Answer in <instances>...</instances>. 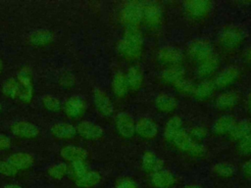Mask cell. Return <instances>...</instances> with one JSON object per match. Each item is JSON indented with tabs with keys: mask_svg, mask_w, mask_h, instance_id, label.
I'll return each instance as SVG.
<instances>
[{
	"mask_svg": "<svg viewBox=\"0 0 251 188\" xmlns=\"http://www.w3.org/2000/svg\"><path fill=\"white\" fill-rule=\"evenodd\" d=\"M182 129V120L178 116H173L165 124L164 137L167 141L173 142L176 134Z\"/></svg>",
	"mask_w": 251,
	"mask_h": 188,
	"instance_id": "cell-30",
	"label": "cell"
},
{
	"mask_svg": "<svg viewBox=\"0 0 251 188\" xmlns=\"http://www.w3.org/2000/svg\"><path fill=\"white\" fill-rule=\"evenodd\" d=\"M3 70H4V64H3V61L0 59V74L2 73Z\"/></svg>",
	"mask_w": 251,
	"mask_h": 188,
	"instance_id": "cell-52",
	"label": "cell"
},
{
	"mask_svg": "<svg viewBox=\"0 0 251 188\" xmlns=\"http://www.w3.org/2000/svg\"><path fill=\"white\" fill-rule=\"evenodd\" d=\"M174 87L176 88V91H178L181 94H185V95H190L193 94L194 91V87L195 85L188 79H186L185 77L177 80L175 84H173Z\"/></svg>",
	"mask_w": 251,
	"mask_h": 188,
	"instance_id": "cell-39",
	"label": "cell"
},
{
	"mask_svg": "<svg viewBox=\"0 0 251 188\" xmlns=\"http://www.w3.org/2000/svg\"><path fill=\"white\" fill-rule=\"evenodd\" d=\"M60 156L63 160L74 163L76 161H86L88 154L82 147L75 145H66L61 148Z\"/></svg>",
	"mask_w": 251,
	"mask_h": 188,
	"instance_id": "cell-19",
	"label": "cell"
},
{
	"mask_svg": "<svg viewBox=\"0 0 251 188\" xmlns=\"http://www.w3.org/2000/svg\"><path fill=\"white\" fill-rule=\"evenodd\" d=\"M236 119L231 115H224L219 117L212 125V132L215 135L222 136L228 134L234 126Z\"/></svg>",
	"mask_w": 251,
	"mask_h": 188,
	"instance_id": "cell-21",
	"label": "cell"
},
{
	"mask_svg": "<svg viewBox=\"0 0 251 188\" xmlns=\"http://www.w3.org/2000/svg\"><path fill=\"white\" fill-rule=\"evenodd\" d=\"M158 133V124L149 118H141L135 122V134L143 140H152Z\"/></svg>",
	"mask_w": 251,
	"mask_h": 188,
	"instance_id": "cell-12",
	"label": "cell"
},
{
	"mask_svg": "<svg viewBox=\"0 0 251 188\" xmlns=\"http://www.w3.org/2000/svg\"><path fill=\"white\" fill-rule=\"evenodd\" d=\"M244 40L243 31L235 26H229L224 29L220 36L219 42L220 44L227 50H232L237 48Z\"/></svg>",
	"mask_w": 251,
	"mask_h": 188,
	"instance_id": "cell-7",
	"label": "cell"
},
{
	"mask_svg": "<svg viewBox=\"0 0 251 188\" xmlns=\"http://www.w3.org/2000/svg\"><path fill=\"white\" fill-rule=\"evenodd\" d=\"M114 188H138V185L129 177H122L116 181Z\"/></svg>",
	"mask_w": 251,
	"mask_h": 188,
	"instance_id": "cell-44",
	"label": "cell"
},
{
	"mask_svg": "<svg viewBox=\"0 0 251 188\" xmlns=\"http://www.w3.org/2000/svg\"><path fill=\"white\" fill-rule=\"evenodd\" d=\"M19 170L7 160V161H0V174L3 176H15L17 175Z\"/></svg>",
	"mask_w": 251,
	"mask_h": 188,
	"instance_id": "cell-41",
	"label": "cell"
},
{
	"mask_svg": "<svg viewBox=\"0 0 251 188\" xmlns=\"http://www.w3.org/2000/svg\"><path fill=\"white\" fill-rule=\"evenodd\" d=\"M89 170L88 164L86 161H76L74 163H71L68 169V174L74 179H77L81 175H83L86 171Z\"/></svg>",
	"mask_w": 251,
	"mask_h": 188,
	"instance_id": "cell-38",
	"label": "cell"
},
{
	"mask_svg": "<svg viewBox=\"0 0 251 188\" xmlns=\"http://www.w3.org/2000/svg\"><path fill=\"white\" fill-rule=\"evenodd\" d=\"M216 89V85L212 80H203L199 84L195 85L193 96L198 100H206L210 98Z\"/></svg>",
	"mask_w": 251,
	"mask_h": 188,
	"instance_id": "cell-32",
	"label": "cell"
},
{
	"mask_svg": "<svg viewBox=\"0 0 251 188\" xmlns=\"http://www.w3.org/2000/svg\"><path fill=\"white\" fill-rule=\"evenodd\" d=\"M76 128V134H78L80 137H82L85 140H98L102 138L104 135L103 128L90 120H81L77 123L75 126Z\"/></svg>",
	"mask_w": 251,
	"mask_h": 188,
	"instance_id": "cell-11",
	"label": "cell"
},
{
	"mask_svg": "<svg viewBox=\"0 0 251 188\" xmlns=\"http://www.w3.org/2000/svg\"><path fill=\"white\" fill-rule=\"evenodd\" d=\"M59 82L62 85V87L70 89V88L74 87V85L75 83V76L71 72L66 71L60 75Z\"/></svg>",
	"mask_w": 251,
	"mask_h": 188,
	"instance_id": "cell-43",
	"label": "cell"
},
{
	"mask_svg": "<svg viewBox=\"0 0 251 188\" xmlns=\"http://www.w3.org/2000/svg\"><path fill=\"white\" fill-rule=\"evenodd\" d=\"M64 113L69 118L75 119L83 116L86 111L85 100L79 95H73L69 97L64 104Z\"/></svg>",
	"mask_w": 251,
	"mask_h": 188,
	"instance_id": "cell-9",
	"label": "cell"
},
{
	"mask_svg": "<svg viewBox=\"0 0 251 188\" xmlns=\"http://www.w3.org/2000/svg\"><path fill=\"white\" fill-rule=\"evenodd\" d=\"M245 106H246V109L248 110V112L251 113V90L249 91V93H248L247 96H246Z\"/></svg>",
	"mask_w": 251,
	"mask_h": 188,
	"instance_id": "cell-48",
	"label": "cell"
},
{
	"mask_svg": "<svg viewBox=\"0 0 251 188\" xmlns=\"http://www.w3.org/2000/svg\"><path fill=\"white\" fill-rule=\"evenodd\" d=\"M182 188H203L201 185H199V184H187V185H185V186H183Z\"/></svg>",
	"mask_w": 251,
	"mask_h": 188,
	"instance_id": "cell-50",
	"label": "cell"
},
{
	"mask_svg": "<svg viewBox=\"0 0 251 188\" xmlns=\"http://www.w3.org/2000/svg\"><path fill=\"white\" fill-rule=\"evenodd\" d=\"M158 60L167 67L176 66L182 60V53L178 48L173 46H165L158 52Z\"/></svg>",
	"mask_w": 251,
	"mask_h": 188,
	"instance_id": "cell-16",
	"label": "cell"
},
{
	"mask_svg": "<svg viewBox=\"0 0 251 188\" xmlns=\"http://www.w3.org/2000/svg\"><path fill=\"white\" fill-rule=\"evenodd\" d=\"M236 149L240 155L250 156L251 155V134H249L245 138L238 141Z\"/></svg>",
	"mask_w": 251,
	"mask_h": 188,
	"instance_id": "cell-40",
	"label": "cell"
},
{
	"mask_svg": "<svg viewBox=\"0 0 251 188\" xmlns=\"http://www.w3.org/2000/svg\"><path fill=\"white\" fill-rule=\"evenodd\" d=\"M119 54L127 61H135L140 58L143 50V41L138 27L126 28L124 37L118 42Z\"/></svg>",
	"mask_w": 251,
	"mask_h": 188,
	"instance_id": "cell-1",
	"label": "cell"
},
{
	"mask_svg": "<svg viewBox=\"0 0 251 188\" xmlns=\"http://www.w3.org/2000/svg\"><path fill=\"white\" fill-rule=\"evenodd\" d=\"M54 35L53 33L46 28H39L31 31L27 35V42L28 44L34 47H44L49 45L53 41Z\"/></svg>",
	"mask_w": 251,
	"mask_h": 188,
	"instance_id": "cell-17",
	"label": "cell"
},
{
	"mask_svg": "<svg viewBox=\"0 0 251 188\" xmlns=\"http://www.w3.org/2000/svg\"><path fill=\"white\" fill-rule=\"evenodd\" d=\"M101 174L96 170L89 169L83 175L75 180V184L78 188H92L101 181Z\"/></svg>",
	"mask_w": 251,
	"mask_h": 188,
	"instance_id": "cell-31",
	"label": "cell"
},
{
	"mask_svg": "<svg viewBox=\"0 0 251 188\" xmlns=\"http://www.w3.org/2000/svg\"><path fill=\"white\" fill-rule=\"evenodd\" d=\"M111 87H112V91L116 97L124 98L129 90L126 74L123 72L115 73L112 78Z\"/></svg>",
	"mask_w": 251,
	"mask_h": 188,
	"instance_id": "cell-29",
	"label": "cell"
},
{
	"mask_svg": "<svg viewBox=\"0 0 251 188\" xmlns=\"http://www.w3.org/2000/svg\"><path fill=\"white\" fill-rule=\"evenodd\" d=\"M125 74L126 77L129 90L137 91L141 88L144 81V75H143V71L139 67L137 66L129 67L126 73Z\"/></svg>",
	"mask_w": 251,
	"mask_h": 188,
	"instance_id": "cell-26",
	"label": "cell"
},
{
	"mask_svg": "<svg viewBox=\"0 0 251 188\" xmlns=\"http://www.w3.org/2000/svg\"><path fill=\"white\" fill-rule=\"evenodd\" d=\"M41 104L50 113H58L62 110V102L54 95L45 94L41 97Z\"/></svg>",
	"mask_w": 251,
	"mask_h": 188,
	"instance_id": "cell-37",
	"label": "cell"
},
{
	"mask_svg": "<svg viewBox=\"0 0 251 188\" xmlns=\"http://www.w3.org/2000/svg\"><path fill=\"white\" fill-rule=\"evenodd\" d=\"M174 145L181 152L184 153H189V151L191 150V148L193 147L195 141L192 140V138L190 137V135L188 134V132L184 129H181L176 136L174 138L173 140Z\"/></svg>",
	"mask_w": 251,
	"mask_h": 188,
	"instance_id": "cell-33",
	"label": "cell"
},
{
	"mask_svg": "<svg viewBox=\"0 0 251 188\" xmlns=\"http://www.w3.org/2000/svg\"><path fill=\"white\" fill-rule=\"evenodd\" d=\"M1 91L3 95L9 99H19L20 85L16 76L6 79L2 84Z\"/></svg>",
	"mask_w": 251,
	"mask_h": 188,
	"instance_id": "cell-35",
	"label": "cell"
},
{
	"mask_svg": "<svg viewBox=\"0 0 251 188\" xmlns=\"http://www.w3.org/2000/svg\"><path fill=\"white\" fill-rule=\"evenodd\" d=\"M3 111V106H2V104L0 103V113Z\"/></svg>",
	"mask_w": 251,
	"mask_h": 188,
	"instance_id": "cell-53",
	"label": "cell"
},
{
	"mask_svg": "<svg viewBox=\"0 0 251 188\" xmlns=\"http://www.w3.org/2000/svg\"><path fill=\"white\" fill-rule=\"evenodd\" d=\"M68 169H69V165L66 163L59 162V163L50 164L47 167L46 172L51 178L60 180L68 174Z\"/></svg>",
	"mask_w": 251,
	"mask_h": 188,
	"instance_id": "cell-36",
	"label": "cell"
},
{
	"mask_svg": "<svg viewBox=\"0 0 251 188\" xmlns=\"http://www.w3.org/2000/svg\"><path fill=\"white\" fill-rule=\"evenodd\" d=\"M155 108L164 114H169L176 110L177 108V100L167 93H160L154 100Z\"/></svg>",
	"mask_w": 251,
	"mask_h": 188,
	"instance_id": "cell-24",
	"label": "cell"
},
{
	"mask_svg": "<svg viewBox=\"0 0 251 188\" xmlns=\"http://www.w3.org/2000/svg\"><path fill=\"white\" fill-rule=\"evenodd\" d=\"M12 146V141L10 137L6 134L0 133V152L7 151L11 148Z\"/></svg>",
	"mask_w": 251,
	"mask_h": 188,
	"instance_id": "cell-46",
	"label": "cell"
},
{
	"mask_svg": "<svg viewBox=\"0 0 251 188\" xmlns=\"http://www.w3.org/2000/svg\"><path fill=\"white\" fill-rule=\"evenodd\" d=\"M120 19L126 28L138 27L141 23V2L126 3L120 12Z\"/></svg>",
	"mask_w": 251,
	"mask_h": 188,
	"instance_id": "cell-3",
	"label": "cell"
},
{
	"mask_svg": "<svg viewBox=\"0 0 251 188\" xmlns=\"http://www.w3.org/2000/svg\"><path fill=\"white\" fill-rule=\"evenodd\" d=\"M242 174L245 179L251 181V159L246 161L242 165Z\"/></svg>",
	"mask_w": 251,
	"mask_h": 188,
	"instance_id": "cell-47",
	"label": "cell"
},
{
	"mask_svg": "<svg viewBox=\"0 0 251 188\" xmlns=\"http://www.w3.org/2000/svg\"><path fill=\"white\" fill-rule=\"evenodd\" d=\"M240 76V69L237 66H228L219 72L215 78V85L218 88H226L233 84Z\"/></svg>",
	"mask_w": 251,
	"mask_h": 188,
	"instance_id": "cell-14",
	"label": "cell"
},
{
	"mask_svg": "<svg viewBox=\"0 0 251 188\" xmlns=\"http://www.w3.org/2000/svg\"><path fill=\"white\" fill-rule=\"evenodd\" d=\"M249 134H251V120L247 118L236 121L234 126L228 133L229 138L236 142L245 138Z\"/></svg>",
	"mask_w": 251,
	"mask_h": 188,
	"instance_id": "cell-27",
	"label": "cell"
},
{
	"mask_svg": "<svg viewBox=\"0 0 251 188\" xmlns=\"http://www.w3.org/2000/svg\"><path fill=\"white\" fill-rule=\"evenodd\" d=\"M93 98V104L95 106L96 111L103 117H111L114 112V106L113 103L108 96V94L100 89L95 88L92 93Z\"/></svg>",
	"mask_w": 251,
	"mask_h": 188,
	"instance_id": "cell-10",
	"label": "cell"
},
{
	"mask_svg": "<svg viewBox=\"0 0 251 188\" xmlns=\"http://www.w3.org/2000/svg\"><path fill=\"white\" fill-rule=\"evenodd\" d=\"M3 188H24V187H22V186L19 185V184H14V183H12V184H7V185H5Z\"/></svg>",
	"mask_w": 251,
	"mask_h": 188,
	"instance_id": "cell-51",
	"label": "cell"
},
{
	"mask_svg": "<svg viewBox=\"0 0 251 188\" xmlns=\"http://www.w3.org/2000/svg\"><path fill=\"white\" fill-rule=\"evenodd\" d=\"M238 94L234 91H226L217 96L215 100V106L220 111H226L235 107L238 103Z\"/></svg>",
	"mask_w": 251,
	"mask_h": 188,
	"instance_id": "cell-25",
	"label": "cell"
},
{
	"mask_svg": "<svg viewBox=\"0 0 251 188\" xmlns=\"http://www.w3.org/2000/svg\"><path fill=\"white\" fill-rule=\"evenodd\" d=\"M50 133L56 139H71L76 135V128L70 122L59 121L51 126Z\"/></svg>",
	"mask_w": 251,
	"mask_h": 188,
	"instance_id": "cell-20",
	"label": "cell"
},
{
	"mask_svg": "<svg viewBox=\"0 0 251 188\" xmlns=\"http://www.w3.org/2000/svg\"><path fill=\"white\" fill-rule=\"evenodd\" d=\"M187 132L192 140L198 143H200V141H202L207 136V130L203 126H194L190 128Z\"/></svg>",
	"mask_w": 251,
	"mask_h": 188,
	"instance_id": "cell-42",
	"label": "cell"
},
{
	"mask_svg": "<svg viewBox=\"0 0 251 188\" xmlns=\"http://www.w3.org/2000/svg\"><path fill=\"white\" fill-rule=\"evenodd\" d=\"M141 168L143 171L151 174L164 168V162L153 152H145L141 158Z\"/></svg>",
	"mask_w": 251,
	"mask_h": 188,
	"instance_id": "cell-22",
	"label": "cell"
},
{
	"mask_svg": "<svg viewBox=\"0 0 251 188\" xmlns=\"http://www.w3.org/2000/svg\"><path fill=\"white\" fill-rule=\"evenodd\" d=\"M16 78L20 85L19 100L24 104L31 103L34 95V82L31 69L26 66L22 67L17 72Z\"/></svg>",
	"mask_w": 251,
	"mask_h": 188,
	"instance_id": "cell-2",
	"label": "cell"
},
{
	"mask_svg": "<svg viewBox=\"0 0 251 188\" xmlns=\"http://www.w3.org/2000/svg\"><path fill=\"white\" fill-rule=\"evenodd\" d=\"M212 171L221 178H231L236 173V167L228 162H220L213 165Z\"/></svg>",
	"mask_w": 251,
	"mask_h": 188,
	"instance_id": "cell-34",
	"label": "cell"
},
{
	"mask_svg": "<svg viewBox=\"0 0 251 188\" xmlns=\"http://www.w3.org/2000/svg\"><path fill=\"white\" fill-rule=\"evenodd\" d=\"M115 127L118 134L125 139H130L135 134V121L133 117L126 112H121L116 116Z\"/></svg>",
	"mask_w": 251,
	"mask_h": 188,
	"instance_id": "cell-6",
	"label": "cell"
},
{
	"mask_svg": "<svg viewBox=\"0 0 251 188\" xmlns=\"http://www.w3.org/2000/svg\"><path fill=\"white\" fill-rule=\"evenodd\" d=\"M163 11L156 2H141V22L149 27H157L162 24Z\"/></svg>",
	"mask_w": 251,
	"mask_h": 188,
	"instance_id": "cell-4",
	"label": "cell"
},
{
	"mask_svg": "<svg viewBox=\"0 0 251 188\" xmlns=\"http://www.w3.org/2000/svg\"><path fill=\"white\" fill-rule=\"evenodd\" d=\"M8 161L18 170H25L31 167L34 164L35 158L32 154L27 152H16L9 157Z\"/></svg>",
	"mask_w": 251,
	"mask_h": 188,
	"instance_id": "cell-23",
	"label": "cell"
},
{
	"mask_svg": "<svg viewBox=\"0 0 251 188\" xmlns=\"http://www.w3.org/2000/svg\"><path fill=\"white\" fill-rule=\"evenodd\" d=\"M188 154L194 158H201L206 154V148L201 143L195 142Z\"/></svg>",
	"mask_w": 251,
	"mask_h": 188,
	"instance_id": "cell-45",
	"label": "cell"
},
{
	"mask_svg": "<svg viewBox=\"0 0 251 188\" xmlns=\"http://www.w3.org/2000/svg\"><path fill=\"white\" fill-rule=\"evenodd\" d=\"M10 131L13 135L23 139H33L40 135L39 127L30 121L18 120L10 125Z\"/></svg>",
	"mask_w": 251,
	"mask_h": 188,
	"instance_id": "cell-8",
	"label": "cell"
},
{
	"mask_svg": "<svg viewBox=\"0 0 251 188\" xmlns=\"http://www.w3.org/2000/svg\"><path fill=\"white\" fill-rule=\"evenodd\" d=\"M244 58H245V61L251 65V46H249V48L245 51Z\"/></svg>",
	"mask_w": 251,
	"mask_h": 188,
	"instance_id": "cell-49",
	"label": "cell"
},
{
	"mask_svg": "<svg viewBox=\"0 0 251 188\" xmlns=\"http://www.w3.org/2000/svg\"><path fill=\"white\" fill-rule=\"evenodd\" d=\"M220 66V59L217 55L213 54L204 61L198 63L196 73L199 77L207 78L216 72Z\"/></svg>",
	"mask_w": 251,
	"mask_h": 188,
	"instance_id": "cell-18",
	"label": "cell"
},
{
	"mask_svg": "<svg viewBox=\"0 0 251 188\" xmlns=\"http://www.w3.org/2000/svg\"><path fill=\"white\" fill-rule=\"evenodd\" d=\"M176 182L175 174L169 169L162 168L150 174V183L155 188H172Z\"/></svg>",
	"mask_w": 251,
	"mask_h": 188,
	"instance_id": "cell-15",
	"label": "cell"
},
{
	"mask_svg": "<svg viewBox=\"0 0 251 188\" xmlns=\"http://www.w3.org/2000/svg\"><path fill=\"white\" fill-rule=\"evenodd\" d=\"M187 15L195 19L206 17L212 10V2L207 0H189L183 3Z\"/></svg>",
	"mask_w": 251,
	"mask_h": 188,
	"instance_id": "cell-13",
	"label": "cell"
},
{
	"mask_svg": "<svg viewBox=\"0 0 251 188\" xmlns=\"http://www.w3.org/2000/svg\"><path fill=\"white\" fill-rule=\"evenodd\" d=\"M188 57L197 63H200L213 55V46L207 40L196 39L189 43L187 47Z\"/></svg>",
	"mask_w": 251,
	"mask_h": 188,
	"instance_id": "cell-5",
	"label": "cell"
},
{
	"mask_svg": "<svg viewBox=\"0 0 251 188\" xmlns=\"http://www.w3.org/2000/svg\"><path fill=\"white\" fill-rule=\"evenodd\" d=\"M185 69L180 65L167 67L161 73V79L168 84H175L177 80L183 78Z\"/></svg>",
	"mask_w": 251,
	"mask_h": 188,
	"instance_id": "cell-28",
	"label": "cell"
}]
</instances>
